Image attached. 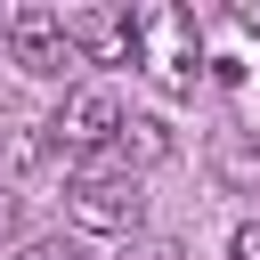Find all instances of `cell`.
<instances>
[{
	"label": "cell",
	"mask_w": 260,
	"mask_h": 260,
	"mask_svg": "<svg viewBox=\"0 0 260 260\" xmlns=\"http://www.w3.org/2000/svg\"><path fill=\"white\" fill-rule=\"evenodd\" d=\"M16 260H81V252H73V244H65V236H32V244H24V252H16Z\"/></svg>",
	"instance_id": "cell-7"
},
{
	"label": "cell",
	"mask_w": 260,
	"mask_h": 260,
	"mask_svg": "<svg viewBox=\"0 0 260 260\" xmlns=\"http://www.w3.org/2000/svg\"><path fill=\"white\" fill-rule=\"evenodd\" d=\"M122 162H162L171 154V122H154V114H122Z\"/></svg>",
	"instance_id": "cell-6"
},
{
	"label": "cell",
	"mask_w": 260,
	"mask_h": 260,
	"mask_svg": "<svg viewBox=\"0 0 260 260\" xmlns=\"http://www.w3.org/2000/svg\"><path fill=\"white\" fill-rule=\"evenodd\" d=\"M236 24H244V32H260V0H236Z\"/></svg>",
	"instance_id": "cell-9"
},
{
	"label": "cell",
	"mask_w": 260,
	"mask_h": 260,
	"mask_svg": "<svg viewBox=\"0 0 260 260\" xmlns=\"http://www.w3.org/2000/svg\"><path fill=\"white\" fill-rule=\"evenodd\" d=\"M65 211H73V228H89V236H130L138 211H146V195H138L130 171H81V179L65 187Z\"/></svg>",
	"instance_id": "cell-2"
},
{
	"label": "cell",
	"mask_w": 260,
	"mask_h": 260,
	"mask_svg": "<svg viewBox=\"0 0 260 260\" xmlns=\"http://www.w3.org/2000/svg\"><path fill=\"white\" fill-rule=\"evenodd\" d=\"M0 32H8L16 65H24V73H41V81H57V73L73 65V49H65V16H57L49 0H16V8L0 16Z\"/></svg>",
	"instance_id": "cell-3"
},
{
	"label": "cell",
	"mask_w": 260,
	"mask_h": 260,
	"mask_svg": "<svg viewBox=\"0 0 260 260\" xmlns=\"http://www.w3.org/2000/svg\"><path fill=\"white\" fill-rule=\"evenodd\" d=\"M65 49L81 65H130V8H73L65 16Z\"/></svg>",
	"instance_id": "cell-5"
},
{
	"label": "cell",
	"mask_w": 260,
	"mask_h": 260,
	"mask_svg": "<svg viewBox=\"0 0 260 260\" xmlns=\"http://www.w3.org/2000/svg\"><path fill=\"white\" fill-rule=\"evenodd\" d=\"M130 65H146L154 89L187 98L203 81V41H195V16L187 8H130Z\"/></svg>",
	"instance_id": "cell-1"
},
{
	"label": "cell",
	"mask_w": 260,
	"mask_h": 260,
	"mask_svg": "<svg viewBox=\"0 0 260 260\" xmlns=\"http://www.w3.org/2000/svg\"><path fill=\"white\" fill-rule=\"evenodd\" d=\"M8 211H16V195H8V187H0V228H8Z\"/></svg>",
	"instance_id": "cell-10"
},
{
	"label": "cell",
	"mask_w": 260,
	"mask_h": 260,
	"mask_svg": "<svg viewBox=\"0 0 260 260\" xmlns=\"http://www.w3.org/2000/svg\"><path fill=\"white\" fill-rule=\"evenodd\" d=\"M138 260H179V252H138Z\"/></svg>",
	"instance_id": "cell-11"
},
{
	"label": "cell",
	"mask_w": 260,
	"mask_h": 260,
	"mask_svg": "<svg viewBox=\"0 0 260 260\" xmlns=\"http://www.w3.org/2000/svg\"><path fill=\"white\" fill-rule=\"evenodd\" d=\"M114 138H122V98H114L106 81L73 89V98L57 106V122H49V146H57V154H98V146H114Z\"/></svg>",
	"instance_id": "cell-4"
},
{
	"label": "cell",
	"mask_w": 260,
	"mask_h": 260,
	"mask_svg": "<svg viewBox=\"0 0 260 260\" xmlns=\"http://www.w3.org/2000/svg\"><path fill=\"white\" fill-rule=\"evenodd\" d=\"M228 260H260V219H244V228H236V244H228Z\"/></svg>",
	"instance_id": "cell-8"
}]
</instances>
